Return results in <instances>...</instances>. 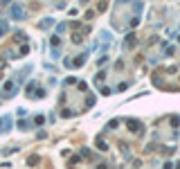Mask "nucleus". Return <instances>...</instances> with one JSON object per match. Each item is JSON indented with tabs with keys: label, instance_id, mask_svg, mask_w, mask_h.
I'll list each match as a JSON object with an SVG mask.
<instances>
[{
	"label": "nucleus",
	"instance_id": "f257e3e1",
	"mask_svg": "<svg viewBox=\"0 0 180 169\" xmlns=\"http://www.w3.org/2000/svg\"><path fill=\"white\" fill-rule=\"evenodd\" d=\"M18 90V84L16 81H7V84L2 86V97H14Z\"/></svg>",
	"mask_w": 180,
	"mask_h": 169
},
{
	"label": "nucleus",
	"instance_id": "f03ea898",
	"mask_svg": "<svg viewBox=\"0 0 180 169\" xmlns=\"http://www.w3.org/2000/svg\"><path fill=\"white\" fill-rule=\"evenodd\" d=\"M11 18L14 20H23L25 18V7L23 5H11Z\"/></svg>",
	"mask_w": 180,
	"mask_h": 169
},
{
	"label": "nucleus",
	"instance_id": "7ed1b4c3",
	"mask_svg": "<svg viewBox=\"0 0 180 169\" xmlns=\"http://www.w3.org/2000/svg\"><path fill=\"white\" fill-rule=\"evenodd\" d=\"M11 128V115H5V117H0V133H5Z\"/></svg>",
	"mask_w": 180,
	"mask_h": 169
},
{
	"label": "nucleus",
	"instance_id": "20e7f679",
	"mask_svg": "<svg viewBox=\"0 0 180 169\" xmlns=\"http://www.w3.org/2000/svg\"><path fill=\"white\" fill-rule=\"evenodd\" d=\"M97 169H108V167H106V165H99V167H97Z\"/></svg>",
	"mask_w": 180,
	"mask_h": 169
}]
</instances>
